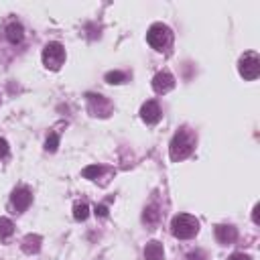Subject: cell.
Instances as JSON below:
<instances>
[{"instance_id": "obj_24", "label": "cell", "mask_w": 260, "mask_h": 260, "mask_svg": "<svg viewBox=\"0 0 260 260\" xmlns=\"http://www.w3.org/2000/svg\"><path fill=\"white\" fill-rule=\"evenodd\" d=\"M95 213H98L100 217H106V215H108V207H106V205H100V207L95 209Z\"/></svg>"}, {"instance_id": "obj_23", "label": "cell", "mask_w": 260, "mask_h": 260, "mask_svg": "<svg viewBox=\"0 0 260 260\" xmlns=\"http://www.w3.org/2000/svg\"><path fill=\"white\" fill-rule=\"evenodd\" d=\"M258 211H260V205L256 203V205H254V213H252V219H254V223H260V215H258Z\"/></svg>"}, {"instance_id": "obj_13", "label": "cell", "mask_w": 260, "mask_h": 260, "mask_svg": "<svg viewBox=\"0 0 260 260\" xmlns=\"http://www.w3.org/2000/svg\"><path fill=\"white\" fill-rule=\"evenodd\" d=\"M6 39L12 43V45H16V43H20L22 41V37H24V28H22V24L20 22H8V26H6Z\"/></svg>"}, {"instance_id": "obj_3", "label": "cell", "mask_w": 260, "mask_h": 260, "mask_svg": "<svg viewBox=\"0 0 260 260\" xmlns=\"http://www.w3.org/2000/svg\"><path fill=\"white\" fill-rule=\"evenodd\" d=\"M146 43L154 51H167L173 43V30L162 22H154V24H150V28L146 32Z\"/></svg>"}, {"instance_id": "obj_14", "label": "cell", "mask_w": 260, "mask_h": 260, "mask_svg": "<svg viewBox=\"0 0 260 260\" xmlns=\"http://www.w3.org/2000/svg\"><path fill=\"white\" fill-rule=\"evenodd\" d=\"M14 234V223L8 217H0V240H8Z\"/></svg>"}, {"instance_id": "obj_9", "label": "cell", "mask_w": 260, "mask_h": 260, "mask_svg": "<svg viewBox=\"0 0 260 260\" xmlns=\"http://www.w3.org/2000/svg\"><path fill=\"white\" fill-rule=\"evenodd\" d=\"M160 106L154 102V100H148L146 104H142L140 108V118L146 122V124H156L160 120Z\"/></svg>"}, {"instance_id": "obj_18", "label": "cell", "mask_w": 260, "mask_h": 260, "mask_svg": "<svg viewBox=\"0 0 260 260\" xmlns=\"http://www.w3.org/2000/svg\"><path fill=\"white\" fill-rule=\"evenodd\" d=\"M142 219H144L146 223H156V219H158V211H156V207H154V205L146 207V209H144Z\"/></svg>"}, {"instance_id": "obj_5", "label": "cell", "mask_w": 260, "mask_h": 260, "mask_svg": "<svg viewBox=\"0 0 260 260\" xmlns=\"http://www.w3.org/2000/svg\"><path fill=\"white\" fill-rule=\"evenodd\" d=\"M238 71L244 79L254 81L260 75V57L254 51H246L238 61Z\"/></svg>"}, {"instance_id": "obj_6", "label": "cell", "mask_w": 260, "mask_h": 260, "mask_svg": "<svg viewBox=\"0 0 260 260\" xmlns=\"http://www.w3.org/2000/svg\"><path fill=\"white\" fill-rule=\"evenodd\" d=\"M87 110H89L91 116L106 118L112 112V104H110V100H106L100 93H87Z\"/></svg>"}, {"instance_id": "obj_22", "label": "cell", "mask_w": 260, "mask_h": 260, "mask_svg": "<svg viewBox=\"0 0 260 260\" xmlns=\"http://www.w3.org/2000/svg\"><path fill=\"white\" fill-rule=\"evenodd\" d=\"M228 260H252L248 254H242V252H236V254H232Z\"/></svg>"}, {"instance_id": "obj_17", "label": "cell", "mask_w": 260, "mask_h": 260, "mask_svg": "<svg viewBox=\"0 0 260 260\" xmlns=\"http://www.w3.org/2000/svg\"><path fill=\"white\" fill-rule=\"evenodd\" d=\"M128 79V75L124 71H108L106 73V81L108 83H124Z\"/></svg>"}, {"instance_id": "obj_19", "label": "cell", "mask_w": 260, "mask_h": 260, "mask_svg": "<svg viewBox=\"0 0 260 260\" xmlns=\"http://www.w3.org/2000/svg\"><path fill=\"white\" fill-rule=\"evenodd\" d=\"M57 146H59V136L53 132V134L47 138V142H45V148H47L49 152H55V150H57Z\"/></svg>"}, {"instance_id": "obj_21", "label": "cell", "mask_w": 260, "mask_h": 260, "mask_svg": "<svg viewBox=\"0 0 260 260\" xmlns=\"http://www.w3.org/2000/svg\"><path fill=\"white\" fill-rule=\"evenodd\" d=\"M8 154V142L6 138H0V158H4Z\"/></svg>"}, {"instance_id": "obj_8", "label": "cell", "mask_w": 260, "mask_h": 260, "mask_svg": "<svg viewBox=\"0 0 260 260\" xmlns=\"http://www.w3.org/2000/svg\"><path fill=\"white\" fill-rule=\"evenodd\" d=\"M175 87V77L169 73V71H158L154 77H152V89L156 93H167Z\"/></svg>"}, {"instance_id": "obj_16", "label": "cell", "mask_w": 260, "mask_h": 260, "mask_svg": "<svg viewBox=\"0 0 260 260\" xmlns=\"http://www.w3.org/2000/svg\"><path fill=\"white\" fill-rule=\"evenodd\" d=\"M104 171H106V169H104V167H100V165H89V167H85V169H83V177H85V179L95 181Z\"/></svg>"}, {"instance_id": "obj_12", "label": "cell", "mask_w": 260, "mask_h": 260, "mask_svg": "<svg viewBox=\"0 0 260 260\" xmlns=\"http://www.w3.org/2000/svg\"><path fill=\"white\" fill-rule=\"evenodd\" d=\"M144 260H165V250H162V244L152 240L146 244L144 248Z\"/></svg>"}, {"instance_id": "obj_2", "label": "cell", "mask_w": 260, "mask_h": 260, "mask_svg": "<svg viewBox=\"0 0 260 260\" xmlns=\"http://www.w3.org/2000/svg\"><path fill=\"white\" fill-rule=\"evenodd\" d=\"M171 232H173V236L179 238V240H189V238L197 236V232H199V221H197L193 215H189V213H179V215H175L173 221H171Z\"/></svg>"}, {"instance_id": "obj_7", "label": "cell", "mask_w": 260, "mask_h": 260, "mask_svg": "<svg viewBox=\"0 0 260 260\" xmlns=\"http://www.w3.org/2000/svg\"><path fill=\"white\" fill-rule=\"evenodd\" d=\"M10 203L16 211H26L28 205L32 203V193L26 189V187H16L10 195Z\"/></svg>"}, {"instance_id": "obj_15", "label": "cell", "mask_w": 260, "mask_h": 260, "mask_svg": "<svg viewBox=\"0 0 260 260\" xmlns=\"http://www.w3.org/2000/svg\"><path fill=\"white\" fill-rule=\"evenodd\" d=\"M87 215H89V205H87V203H75V207H73V217H75L77 221H83V219H87Z\"/></svg>"}, {"instance_id": "obj_4", "label": "cell", "mask_w": 260, "mask_h": 260, "mask_svg": "<svg viewBox=\"0 0 260 260\" xmlns=\"http://www.w3.org/2000/svg\"><path fill=\"white\" fill-rule=\"evenodd\" d=\"M41 59H43V65H45L47 69H51V71H59L61 65L65 63V49H63V45L57 43V41L47 43L45 49H43Z\"/></svg>"}, {"instance_id": "obj_20", "label": "cell", "mask_w": 260, "mask_h": 260, "mask_svg": "<svg viewBox=\"0 0 260 260\" xmlns=\"http://www.w3.org/2000/svg\"><path fill=\"white\" fill-rule=\"evenodd\" d=\"M207 256H205V252L203 250H195V252H191L189 256H187V260H205Z\"/></svg>"}, {"instance_id": "obj_11", "label": "cell", "mask_w": 260, "mask_h": 260, "mask_svg": "<svg viewBox=\"0 0 260 260\" xmlns=\"http://www.w3.org/2000/svg\"><path fill=\"white\" fill-rule=\"evenodd\" d=\"M41 244H43V240H41L39 234H26V236L22 238V242H20V248H22V252H26V254H37V252L41 250Z\"/></svg>"}, {"instance_id": "obj_10", "label": "cell", "mask_w": 260, "mask_h": 260, "mask_svg": "<svg viewBox=\"0 0 260 260\" xmlns=\"http://www.w3.org/2000/svg\"><path fill=\"white\" fill-rule=\"evenodd\" d=\"M238 238V230L234 225H215V240L219 244H234Z\"/></svg>"}, {"instance_id": "obj_1", "label": "cell", "mask_w": 260, "mask_h": 260, "mask_svg": "<svg viewBox=\"0 0 260 260\" xmlns=\"http://www.w3.org/2000/svg\"><path fill=\"white\" fill-rule=\"evenodd\" d=\"M193 148H195V138H193V134H191L187 128H181V130L173 136V140H171V144H169V154H171L173 160H183V158H187V156L193 152Z\"/></svg>"}]
</instances>
